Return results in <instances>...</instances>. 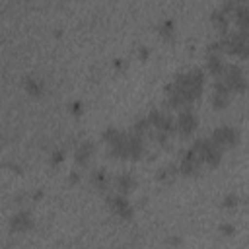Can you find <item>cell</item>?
I'll use <instances>...</instances> for the list:
<instances>
[{
    "instance_id": "obj_1",
    "label": "cell",
    "mask_w": 249,
    "mask_h": 249,
    "mask_svg": "<svg viewBox=\"0 0 249 249\" xmlns=\"http://www.w3.org/2000/svg\"><path fill=\"white\" fill-rule=\"evenodd\" d=\"M202 84H204V76H202V70H198V68H193L189 72L175 76V80L165 88L167 105L183 107V105L195 101L202 91Z\"/></svg>"
},
{
    "instance_id": "obj_16",
    "label": "cell",
    "mask_w": 249,
    "mask_h": 249,
    "mask_svg": "<svg viewBox=\"0 0 249 249\" xmlns=\"http://www.w3.org/2000/svg\"><path fill=\"white\" fill-rule=\"evenodd\" d=\"M206 66H208V70H210V74L212 76H222V72H224V60H222V56L218 54V53H210L208 54V62H206Z\"/></svg>"
},
{
    "instance_id": "obj_21",
    "label": "cell",
    "mask_w": 249,
    "mask_h": 249,
    "mask_svg": "<svg viewBox=\"0 0 249 249\" xmlns=\"http://www.w3.org/2000/svg\"><path fill=\"white\" fill-rule=\"evenodd\" d=\"M150 126V123H148V119H140V121H136V124H134V132H138V134H142L146 128Z\"/></svg>"
},
{
    "instance_id": "obj_4",
    "label": "cell",
    "mask_w": 249,
    "mask_h": 249,
    "mask_svg": "<svg viewBox=\"0 0 249 249\" xmlns=\"http://www.w3.org/2000/svg\"><path fill=\"white\" fill-rule=\"evenodd\" d=\"M222 74H224V80H222V82L228 86L230 91H237V93L245 91V88H247V80H245V74H243L241 66L233 64V66H230V68H224Z\"/></svg>"
},
{
    "instance_id": "obj_2",
    "label": "cell",
    "mask_w": 249,
    "mask_h": 249,
    "mask_svg": "<svg viewBox=\"0 0 249 249\" xmlns=\"http://www.w3.org/2000/svg\"><path fill=\"white\" fill-rule=\"evenodd\" d=\"M193 150L196 152V156L200 158V161L206 163V165H210V167L218 165L220 160H222V148L216 146L212 142V138H200V140H196L193 144Z\"/></svg>"
},
{
    "instance_id": "obj_7",
    "label": "cell",
    "mask_w": 249,
    "mask_h": 249,
    "mask_svg": "<svg viewBox=\"0 0 249 249\" xmlns=\"http://www.w3.org/2000/svg\"><path fill=\"white\" fill-rule=\"evenodd\" d=\"M107 202H109V208H111L119 218H123V220H130V218H132L134 210H132L130 202H128L123 195H119V196H109Z\"/></svg>"
},
{
    "instance_id": "obj_18",
    "label": "cell",
    "mask_w": 249,
    "mask_h": 249,
    "mask_svg": "<svg viewBox=\"0 0 249 249\" xmlns=\"http://www.w3.org/2000/svg\"><path fill=\"white\" fill-rule=\"evenodd\" d=\"M23 84H25L27 93H31V95H41L43 89H45V84L41 80H37V78H25Z\"/></svg>"
},
{
    "instance_id": "obj_3",
    "label": "cell",
    "mask_w": 249,
    "mask_h": 249,
    "mask_svg": "<svg viewBox=\"0 0 249 249\" xmlns=\"http://www.w3.org/2000/svg\"><path fill=\"white\" fill-rule=\"evenodd\" d=\"M222 49H226L231 54H239L241 58L247 56L249 51V43H247V31H235L231 35H226L222 41Z\"/></svg>"
},
{
    "instance_id": "obj_12",
    "label": "cell",
    "mask_w": 249,
    "mask_h": 249,
    "mask_svg": "<svg viewBox=\"0 0 249 249\" xmlns=\"http://www.w3.org/2000/svg\"><path fill=\"white\" fill-rule=\"evenodd\" d=\"M230 89H228V86L220 80V82H216L214 84V95H212V103H214V107L216 109H224L228 103H230Z\"/></svg>"
},
{
    "instance_id": "obj_8",
    "label": "cell",
    "mask_w": 249,
    "mask_h": 249,
    "mask_svg": "<svg viewBox=\"0 0 249 249\" xmlns=\"http://www.w3.org/2000/svg\"><path fill=\"white\" fill-rule=\"evenodd\" d=\"M148 123L152 124V126H156V130H160V132H171L173 130V119L169 117V115H165V113H161V111H152L150 115H148Z\"/></svg>"
},
{
    "instance_id": "obj_25",
    "label": "cell",
    "mask_w": 249,
    "mask_h": 249,
    "mask_svg": "<svg viewBox=\"0 0 249 249\" xmlns=\"http://www.w3.org/2000/svg\"><path fill=\"white\" fill-rule=\"evenodd\" d=\"M226 2H231V4H237V2H239V4H241L243 0H226Z\"/></svg>"
},
{
    "instance_id": "obj_13",
    "label": "cell",
    "mask_w": 249,
    "mask_h": 249,
    "mask_svg": "<svg viewBox=\"0 0 249 249\" xmlns=\"http://www.w3.org/2000/svg\"><path fill=\"white\" fill-rule=\"evenodd\" d=\"M231 14H233V19H235L239 31H247V23H249V10H247V6L241 2L239 6H233Z\"/></svg>"
},
{
    "instance_id": "obj_6",
    "label": "cell",
    "mask_w": 249,
    "mask_h": 249,
    "mask_svg": "<svg viewBox=\"0 0 249 249\" xmlns=\"http://www.w3.org/2000/svg\"><path fill=\"white\" fill-rule=\"evenodd\" d=\"M196 124H198V119H196V115H195V111H193L191 107L183 109V111L179 113V117H177V123H175L177 130H179L183 136L191 134V132L196 128Z\"/></svg>"
},
{
    "instance_id": "obj_17",
    "label": "cell",
    "mask_w": 249,
    "mask_h": 249,
    "mask_svg": "<svg viewBox=\"0 0 249 249\" xmlns=\"http://www.w3.org/2000/svg\"><path fill=\"white\" fill-rule=\"evenodd\" d=\"M134 187H136V181H134V177H132L130 173H123V175L117 177V189H119L121 193H128V191H132Z\"/></svg>"
},
{
    "instance_id": "obj_19",
    "label": "cell",
    "mask_w": 249,
    "mask_h": 249,
    "mask_svg": "<svg viewBox=\"0 0 249 249\" xmlns=\"http://www.w3.org/2000/svg\"><path fill=\"white\" fill-rule=\"evenodd\" d=\"M91 181H93V183H95L99 189H103V187L107 185V177H105V173H103L101 169H97V171L91 175Z\"/></svg>"
},
{
    "instance_id": "obj_9",
    "label": "cell",
    "mask_w": 249,
    "mask_h": 249,
    "mask_svg": "<svg viewBox=\"0 0 249 249\" xmlns=\"http://www.w3.org/2000/svg\"><path fill=\"white\" fill-rule=\"evenodd\" d=\"M124 150H126V158H140L144 152L142 134H138V132L124 134Z\"/></svg>"
},
{
    "instance_id": "obj_11",
    "label": "cell",
    "mask_w": 249,
    "mask_h": 249,
    "mask_svg": "<svg viewBox=\"0 0 249 249\" xmlns=\"http://www.w3.org/2000/svg\"><path fill=\"white\" fill-rule=\"evenodd\" d=\"M200 165H202V161H200V158L196 156V152L191 148L187 154H183V158H181V171L183 173H187V175H195L198 169H200Z\"/></svg>"
},
{
    "instance_id": "obj_22",
    "label": "cell",
    "mask_w": 249,
    "mask_h": 249,
    "mask_svg": "<svg viewBox=\"0 0 249 249\" xmlns=\"http://www.w3.org/2000/svg\"><path fill=\"white\" fill-rule=\"evenodd\" d=\"M237 195H228L226 198H224V206H228V208H233V206H237Z\"/></svg>"
},
{
    "instance_id": "obj_24",
    "label": "cell",
    "mask_w": 249,
    "mask_h": 249,
    "mask_svg": "<svg viewBox=\"0 0 249 249\" xmlns=\"http://www.w3.org/2000/svg\"><path fill=\"white\" fill-rule=\"evenodd\" d=\"M222 231H224L226 235H231V233H235V228H233V226H222Z\"/></svg>"
},
{
    "instance_id": "obj_15",
    "label": "cell",
    "mask_w": 249,
    "mask_h": 249,
    "mask_svg": "<svg viewBox=\"0 0 249 249\" xmlns=\"http://www.w3.org/2000/svg\"><path fill=\"white\" fill-rule=\"evenodd\" d=\"M91 154H93V144H91L89 140L80 142L78 148H76V163H82V165H84V163L89 160Z\"/></svg>"
},
{
    "instance_id": "obj_5",
    "label": "cell",
    "mask_w": 249,
    "mask_h": 249,
    "mask_svg": "<svg viewBox=\"0 0 249 249\" xmlns=\"http://www.w3.org/2000/svg\"><path fill=\"white\" fill-rule=\"evenodd\" d=\"M212 142L220 148H228V146H235L239 142V130L231 128V126H218L212 132Z\"/></svg>"
},
{
    "instance_id": "obj_23",
    "label": "cell",
    "mask_w": 249,
    "mask_h": 249,
    "mask_svg": "<svg viewBox=\"0 0 249 249\" xmlns=\"http://www.w3.org/2000/svg\"><path fill=\"white\" fill-rule=\"evenodd\" d=\"M62 158H64V156H62V152H60V150H56V152H53V158H51V161H53V163H58Z\"/></svg>"
},
{
    "instance_id": "obj_20",
    "label": "cell",
    "mask_w": 249,
    "mask_h": 249,
    "mask_svg": "<svg viewBox=\"0 0 249 249\" xmlns=\"http://www.w3.org/2000/svg\"><path fill=\"white\" fill-rule=\"evenodd\" d=\"M160 33H161V37H163V39H171V37H173V21H169V19H167V21L160 27Z\"/></svg>"
},
{
    "instance_id": "obj_14",
    "label": "cell",
    "mask_w": 249,
    "mask_h": 249,
    "mask_svg": "<svg viewBox=\"0 0 249 249\" xmlns=\"http://www.w3.org/2000/svg\"><path fill=\"white\" fill-rule=\"evenodd\" d=\"M212 23H214V27L222 33V35H226L228 33V27H230V14L222 8V10H216L214 14H212Z\"/></svg>"
},
{
    "instance_id": "obj_10",
    "label": "cell",
    "mask_w": 249,
    "mask_h": 249,
    "mask_svg": "<svg viewBox=\"0 0 249 249\" xmlns=\"http://www.w3.org/2000/svg\"><path fill=\"white\" fill-rule=\"evenodd\" d=\"M10 228L12 231H18V233H23V231H29L33 228V220H31V214L21 210V212H16L12 218H10Z\"/></svg>"
}]
</instances>
